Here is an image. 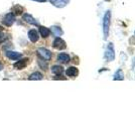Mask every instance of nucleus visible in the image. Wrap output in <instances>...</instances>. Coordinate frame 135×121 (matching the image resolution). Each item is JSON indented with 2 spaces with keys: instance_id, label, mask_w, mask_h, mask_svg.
<instances>
[{
  "instance_id": "f257e3e1",
  "label": "nucleus",
  "mask_w": 135,
  "mask_h": 121,
  "mask_svg": "<svg viewBox=\"0 0 135 121\" xmlns=\"http://www.w3.org/2000/svg\"><path fill=\"white\" fill-rule=\"evenodd\" d=\"M110 23H111V11L108 10L103 18V32H104V38L107 40L109 35V29H110Z\"/></svg>"
},
{
  "instance_id": "f03ea898",
  "label": "nucleus",
  "mask_w": 135,
  "mask_h": 121,
  "mask_svg": "<svg viewBox=\"0 0 135 121\" xmlns=\"http://www.w3.org/2000/svg\"><path fill=\"white\" fill-rule=\"evenodd\" d=\"M105 60L106 62H112L115 60V49L112 42H109L105 52Z\"/></svg>"
},
{
  "instance_id": "7ed1b4c3",
  "label": "nucleus",
  "mask_w": 135,
  "mask_h": 121,
  "mask_svg": "<svg viewBox=\"0 0 135 121\" xmlns=\"http://www.w3.org/2000/svg\"><path fill=\"white\" fill-rule=\"evenodd\" d=\"M37 54H38V56H40L42 60H45V62L50 61L51 59V51H49V50L45 49V47H40V49L37 50Z\"/></svg>"
},
{
  "instance_id": "20e7f679",
  "label": "nucleus",
  "mask_w": 135,
  "mask_h": 121,
  "mask_svg": "<svg viewBox=\"0 0 135 121\" xmlns=\"http://www.w3.org/2000/svg\"><path fill=\"white\" fill-rule=\"evenodd\" d=\"M14 21H15V15L13 13H7L3 17V20H2L3 24L6 25V26H11L12 24L14 23Z\"/></svg>"
},
{
  "instance_id": "39448f33",
  "label": "nucleus",
  "mask_w": 135,
  "mask_h": 121,
  "mask_svg": "<svg viewBox=\"0 0 135 121\" xmlns=\"http://www.w3.org/2000/svg\"><path fill=\"white\" fill-rule=\"evenodd\" d=\"M52 46L56 50H65L67 47V45H66V41L62 40L61 37H56V40L52 42Z\"/></svg>"
},
{
  "instance_id": "423d86ee",
  "label": "nucleus",
  "mask_w": 135,
  "mask_h": 121,
  "mask_svg": "<svg viewBox=\"0 0 135 121\" xmlns=\"http://www.w3.org/2000/svg\"><path fill=\"white\" fill-rule=\"evenodd\" d=\"M22 19L25 22L29 23V24H32V25H35V26H40L38 21H37L32 15H30V14H28V13H24V14H23Z\"/></svg>"
},
{
  "instance_id": "0eeeda50",
  "label": "nucleus",
  "mask_w": 135,
  "mask_h": 121,
  "mask_svg": "<svg viewBox=\"0 0 135 121\" xmlns=\"http://www.w3.org/2000/svg\"><path fill=\"white\" fill-rule=\"evenodd\" d=\"M49 1L57 8H62L70 3V0H49Z\"/></svg>"
},
{
  "instance_id": "6e6552de",
  "label": "nucleus",
  "mask_w": 135,
  "mask_h": 121,
  "mask_svg": "<svg viewBox=\"0 0 135 121\" xmlns=\"http://www.w3.org/2000/svg\"><path fill=\"white\" fill-rule=\"evenodd\" d=\"M28 38L31 42H36L40 40V35L35 29H30L28 31Z\"/></svg>"
},
{
  "instance_id": "1a4fd4ad",
  "label": "nucleus",
  "mask_w": 135,
  "mask_h": 121,
  "mask_svg": "<svg viewBox=\"0 0 135 121\" xmlns=\"http://www.w3.org/2000/svg\"><path fill=\"white\" fill-rule=\"evenodd\" d=\"M28 64V59H22L20 61H17L16 63L13 65V67L16 70H22L24 69Z\"/></svg>"
},
{
  "instance_id": "9d476101",
  "label": "nucleus",
  "mask_w": 135,
  "mask_h": 121,
  "mask_svg": "<svg viewBox=\"0 0 135 121\" xmlns=\"http://www.w3.org/2000/svg\"><path fill=\"white\" fill-rule=\"evenodd\" d=\"M6 57L10 60H18L22 57V54L21 52H13V51H8L6 52Z\"/></svg>"
},
{
  "instance_id": "9b49d317",
  "label": "nucleus",
  "mask_w": 135,
  "mask_h": 121,
  "mask_svg": "<svg viewBox=\"0 0 135 121\" xmlns=\"http://www.w3.org/2000/svg\"><path fill=\"white\" fill-rule=\"evenodd\" d=\"M57 61L62 64H68L71 61V58H70V56L68 54H66V52H61L57 56Z\"/></svg>"
},
{
  "instance_id": "f8f14e48",
  "label": "nucleus",
  "mask_w": 135,
  "mask_h": 121,
  "mask_svg": "<svg viewBox=\"0 0 135 121\" xmlns=\"http://www.w3.org/2000/svg\"><path fill=\"white\" fill-rule=\"evenodd\" d=\"M66 74H67L68 77H71V78H75L79 75V70L77 69L76 67H70L68 68L67 71H66Z\"/></svg>"
},
{
  "instance_id": "ddd939ff",
  "label": "nucleus",
  "mask_w": 135,
  "mask_h": 121,
  "mask_svg": "<svg viewBox=\"0 0 135 121\" xmlns=\"http://www.w3.org/2000/svg\"><path fill=\"white\" fill-rule=\"evenodd\" d=\"M51 33L55 35V36H56V37L61 36V35H62V33H64L62 29L61 28L60 26H56V25L51 26Z\"/></svg>"
},
{
  "instance_id": "4468645a",
  "label": "nucleus",
  "mask_w": 135,
  "mask_h": 121,
  "mask_svg": "<svg viewBox=\"0 0 135 121\" xmlns=\"http://www.w3.org/2000/svg\"><path fill=\"white\" fill-rule=\"evenodd\" d=\"M23 11H24V8L19 4H16L12 7V13L14 15H20V14H22Z\"/></svg>"
},
{
  "instance_id": "2eb2a0df",
  "label": "nucleus",
  "mask_w": 135,
  "mask_h": 121,
  "mask_svg": "<svg viewBox=\"0 0 135 121\" xmlns=\"http://www.w3.org/2000/svg\"><path fill=\"white\" fill-rule=\"evenodd\" d=\"M51 72L55 74V75H62L64 73V68L62 66H59V65H55L51 67Z\"/></svg>"
},
{
  "instance_id": "dca6fc26",
  "label": "nucleus",
  "mask_w": 135,
  "mask_h": 121,
  "mask_svg": "<svg viewBox=\"0 0 135 121\" xmlns=\"http://www.w3.org/2000/svg\"><path fill=\"white\" fill-rule=\"evenodd\" d=\"M40 33L41 37L46 38L50 35V33H51V30L47 28V27H45V26H40Z\"/></svg>"
},
{
  "instance_id": "f3484780",
  "label": "nucleus",
  "mask_w": 135,
  "mask_h": 121,
  "mask_svg": "<svg viewBox=\"0 0 135 121\" xmlns=\"http://www.w3.org/2000/svg\"><path fill=\"white\" fill-rule=\"evenodd\" d=\"M42 78H44V76H42V74L40 73V72H34V73H32L31 75L28 77V79H29V80H32V81L41 80Z\"/></svg>"
},
{
  "instance_id": "a211bd4d",
  "label": "nucleus",
  "mask_w": 135,
  "mask_h": 121,
  "mask_svg": "<svg viewBox=\"0 0 135 121\" xmlns=\"http://www.w3.org/2000/svg\"><path fill=\"white\" fill-rule=\"evenodd\" d=\"M114 80H118V81H122L124 80V73L122 69H118V71L114 74Z\"/></svg>"
},
{
  "instance_id": "6ab92c4d",
  "label": "nucleus",
  "mask_w": 135,
  "mask_h": 121,
  "mask_svg": "<svg viewBox=\"0 0 135 121\" xmlns=\"http://www.w3.org/2000/svg\"><path fill=\"white\" fill-rule=\"evenodd\" d=\"M38 64H40V66L44 70L47 69V65H46V63H42V61H38Z\"/></svg>"
},
{
  "instance_id": "aec40b11",
  "label": "nucleus",
  "mask_w": 135,
  "mask_h": 121,
  "mask_svg": "<svg viewBox=\"0 0 135 121\" xmlns=\"http://www.w3.org/2000/svg\"><path fill=\"white\" fill-rule=\"evenodd\" d=\"M4 37H5V35H3L2 32H0V42H1V41H2L3 40H4Z\"/></svg>"
},
{
  "instance_id": "412c9836",
  "label": "nucleus",
  "mask_w": 135,
  "mask_h": 121,
  "mask_svg": "<svg viewBox=\"0 0 135 121\" xmlns=\"http://www.w3.org/2000/svg\"><path fill=\"white\" fill-rule=\"evenodd\" d=\"M3 70V64L0 62V71H2Z\"/></svg>"
},
{
  "instance_id": "4be33fe9",
  "label": "nucleus",
  "mask_w": 135,
  "mask_h": 121,
  "mask_svg": "<svg viewBox=\"0 0 135 121\" xmlns=\"http://www.w3.org/2000/svg\"><path fill=\"white\" fill-rule=\"evenodd\" d=\"M33 1H36V2H45L46 0H33Z\"/></svg>"
},
{
  "instance_id": "5701e85b",
  "label": "nucleus",
  "mask_w": 135,
  "mask_h": 121,
  "mask_svg": "<svg viewBox=\"0 0 135 121\" xmlns=\"http://www.w3.org/2000/svg\"><path fill=\"white\" fill-rule=\"evenodd\" d=\"M2 30H3V27H2V26H1V25H0V32H1V31H2Z\"/></svg>"
}]
</instances>
